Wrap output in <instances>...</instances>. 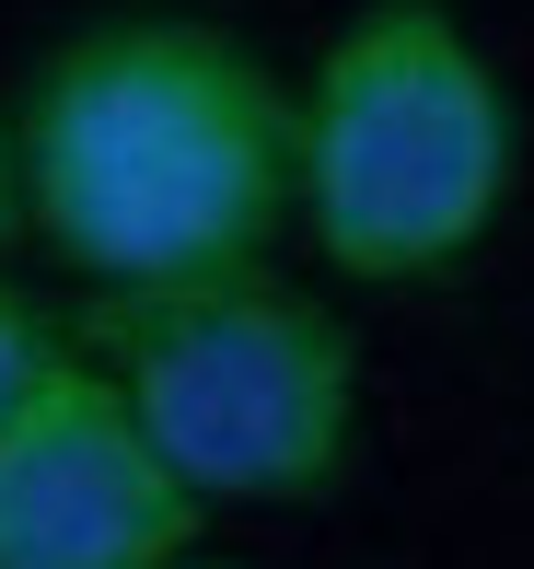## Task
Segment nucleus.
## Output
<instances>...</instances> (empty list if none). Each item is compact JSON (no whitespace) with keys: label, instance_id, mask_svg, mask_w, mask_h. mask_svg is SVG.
<instances>
[{"label":"nucleus","instance_id":"obj_1","mask_svg":"<svg viewBox=\"0 0 534 569\" xmlns=\"http://www.w3.org/2000/svg\"><path fill=\"white\" fill-rule=\"evenodd\" d=\"M36 232L105 291L256 268L302 210V106L221 23L117 12L47 47L23 82Z\"/></svg>","mask_w":534,"mask_h":569},{"label":"nucleus","instance_id":"obj_2","mask_svg":"<svg viewBox=\"0 0 534 569\" xmlns=\"http://www.w3.org/2000/svg\"><path fill=\"white\" fill-rule=\"evenodd\" d=\"M302 106V232L372 291L465 268L512 198V93L453 0H372L337 23Z\"/></svg>","mask_w":534,"mask_h":569},{"label":"nucleus","instance_id":"obj_3","mask_svg":"<svg viewBox=\"0 0 534 569\" xmlns=\"http://www.w3.org/2000/svg\"><path fill=\"white\" fill-rule=\"evenodd\" d=\"M93 360L129 383L140 430L198 500H314L361 430V349L325 302L268 268L151 279L93 302Z\"/></svg>","mask_w":534,"mask_h":569},{"label":"nucleus","instance_id":"obj_4","mask_svg":"<svg viewBox=\"0 0 534 569\" xmlns=\"http://www.w3.org/2000/svg\"><path fill=\"white\" fill-rule=\"evenodd\" d=\"M187 535L198 488L105 360H59L0 419V569H174Z\"/></svg>","mask_w":534,"mask_h":569},{"label":"nucleus","instance_id":"obj_5","mask_svg":"<svg viewBox=\"0 0 534 569\" xmlns=\"http://www.w3.org/2000/svg\"><path fill=\"white\" fill-rule=\"evenodd\" d=\"M59 360H70V349L47 338V315H36L23 291H12V279H0V419H12V407L36 396L47 372H59Z\"/></svg>","mask_w":534,"mask_h":569},{"label":"nucleus","instance_id":"obj_6","mask_svg":"<svg viewBox=\"0 0 534 569\" xmlns=\"http://www.w3.org/2000/svg\"><path fill=\"white\" fill-rule=\"evenodd\" d=\"M23 221H36V187H23V128H0V256H12Z\"/></svg>","mask_w":534,"mask_h":569},{"label":"nucleus","instance_id":"obj_7","mask_svg":"<svg viewBox=\"0 0 534 569\" xmlns=\"http://www.w3.org/2000/svg\"><path fill=\"white\" fill-rule=\"evenodd\" d=\"M174 569H198V558H174Z\"/></svg>","mask_w":534,"mask_h":569}]
</instances>
